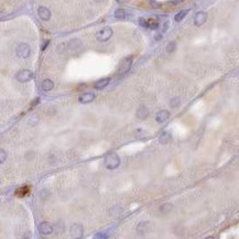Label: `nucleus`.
Returning <instances> with one entry per match:
<instances>
[{"instance_id":"nucleus-1","label":"nucleus","mask_w":239,"mask_h":239,"mask_svg":"<svg viewBox=\"0 0 239 239\" xmlns=\"http://www.w3.org/2000/svg\"><path fill=\"white\" fill-rule=\"evenodd\" d=\"M104 163L105 166L108 169V170H115L119 166L120 164V158L118 157V154L115 153V152H110L108 153L104 159Z\"/></svg>"},{"instance_id":"nucleus-2","label":"nucleus","mask_w":239,"mask_h":239,"mask_svg":"<svg viewBox=\"0 0 239 239\" xmlns=\"http://www.w3.org/2000/svg\"><path fill=\"white\" fill-rule=\"evenodd\" d=\"M113 36V29L110 27H105L96 33V39L100 42L108 41Z\"/></svg>"},{"instance_id":"nucleus-3","label":"nucleus","mask_w":239,"mask_h":239,"mask_svg":"<svg viewBox=\"0 0 239 239\" xmlns=\"http://www.w3.org/2000/svg\"><path fill=\"white\" fill-rule=\"evenodd\" d=\"M31 54V49L27 43H20L17 47V55L21 58H28Z\"/></svg>"},{"instance_id":"nucleus-4","label":"nucleus","mask_w":239,"mask_h":239,"mask_svg":"<svg viewBox=\"0 0 239 239\" xmlns=\"http://www.w3.org/2000/svg\"><path fill=\"white\" fill-rule=\"evenodd\" d=\"M16 78L20 83H27L33 78V72L30 71V69H22V71L17 73Z\"/></svg>"},{"instance_id":"nucleus-5","label":"nucleus","mask_w":239,"mask_h":239,"mask_svg":"<svg viewBox=\"0 0 239 239\" xmlns=\"http://www.w3.org/2000/svg\"><path fill=\"white\" fill-rule=\"evenodd\" d=\"M131 64H132V56L125 58L124 60L120 62V64H119L118 72L120 73V74H125L126 72L129 71V69L131 67Z\"/></svg>"},{"instance_id":"nucleus-6","label":"nucleus","mask_w":239,"mask_h":239,"mask_svg":"<svg viewBox=\"0 0 239 239\" xmlns=\"http://www.w3.org/2000/svg\"><path fill=\"white\" fill-rule=\"evenodd\" d=\"M69 234L73 238H80L84 234V227L80 224H74L69 229Z\"/></svg>"},{"instance_id":"nucleus-7","label":"nucleus","mask_w":239,"mask_h":239,"mask_svg":"<svg viewBox=\"0 0 239 239\" xmlns=\"http://www.w3.org/2000/svg\"><path fill=\"white\" fill-rule=\"evenodd\" d=\"M206 20H207L206 12H203V11L197 12V13L195 14V17H194V24H195L196 27H201V25H203L204 23L206 22Z\"/></svg>"},{"instance_id":"nucleus-8","label":"nucleus","mask_w":239,"mask_h":239,"mask_svg":"<svg viewBox=\"0 0 239 239\" xmlns=\"http://www.w3.org/2000/svg\"><path fill=\"white\" fill-rule=\"evenodd\" d=\"M39 231L42 235H50L53 233V226L49 222H43L39 225Z\"/></svg>"},{"instance_id":"nucleus-9","label":"nucleus","mask_w":239,"mask_h":239,"mask_svg":"<svg viewBox=\"0 0 239 239\" xmlns=\"http://www.w3.org/2000/svg\"><path fill=\"white\" fill-rule=\"evenodd\" d=\"M38 14L42 20H44V21H47V20H50V18H51V11L49 10V8L44 7V6L39 7Z\"/></svg>"},{"instance_id":"nucleus-10","label":"nucleus","mask_w":239,"mask_h":239,"mask_svg":"<svg viewBox=\"0 0 239 239\" xmlns=\"http://www.w3.org/2000/svg\"><path fill=\"white\" fill-rule=\"evenodd\" d=\"M169 117H170V113H169L168 110H160L159 113L155 115V120L159 124H162V122L168 120Z\"/></svg>"},{"instance_id":"nucleus-11","label":"nucleus","mask_w":239,"mask_h":239,"mask_svg":"<svg viewBox=\"0 0 239 239\" xmlns=\"http://www.w3.org/2000/svg\"><path fill=\"white\" fill-rule=\"evenodd\" d=\"M94 99H95V94L93 93H85L80 95L78 100H80L82 104H88V103L93 102Z\"/></svg>"},{"instance_id":"nucleus-12","label":"nucleus","mask_w":239,"mask_h":239,"mask_svg":"<svg viewBox=\"0 0 239 239\" xmlns=\"http://www.w3.org/2000/svg\"><path fill=\"white\" fill-rule=\"evenodd\" d=\"M171 140H172V136H171L170 132H168V131L161 132V135H160V137H159V142L161 143V144H168Z\"/></svg>"},{"instance_id":"nucleus-13","label":"nucleus","mask_w":239,"mask_h":239,"mask_svg":"<svg viewBox=\"0 0 239 239\" xmlns=\"http://www.w3.org/2000/svg\"><path fill=\"white\" fill-rule=\"evenodd\" d=\"M148 116H149V110H148V108L144 107V106H141V107L137 110V117L139 119H141V120L146 119Z\"/></svg>"},{"instance_id":"nucleus-14","label":"nucleus","mask_w":239,"mask_h":239,"mask_svg":"<svg viewBox=\"0 0 239 239\" xmlns=\"http://www.w3.org/2000/svg\"><path fill=\"white\" fill-rule=\"evenodd\" d=\"M41 87L44 91H52L53 87H54V83H53L51 80H44L43 82H42Z\"/></svg>"},{"instance_id":"nucleus-15","label":"nucleus","mask_w":239,"mask_h":239,"mask_svg":"<svg viewBox=\"0 0 239 239\" xmlns=\"http://www.w3.org/2000/svg\"><path fill=\"white\" fill-rule=\"evenodd\" d=\"M110 83V78H103V80H98V82L95 84V88L96 89H104L105 87H107L108 84Z\"/></svg>"},{"instance_id":"nucleus-16","label":"nucleus","mask_w":239,"mask_h":239,"mask_svg":"<svg viewBox=\"0 0 239 239\" xmlns=\"http://www.w3.org/2000/svg\"><path fill=\"white\" fill-rule=\"evenodd\" d=\"M80 45H82V43H80V41L78 39H73V40H71L69 43V49L72 50V51H74V50L80 49Z\"/></svg>"},{"instance_id":"nucleus-17","label":"nucleus","mask_w":239,"mask_h":239,"mask_svg":"<svg viewBox=\"0 0 239 239\" xmlns=\"http://www.w3.org/2000/svg\"><path fill=\"white\" fill-rule=\"evenodd\" d=\"M115 18L116 19H119V20H122L126 18V10L122 8H119L115 11Z\"/></svg>"},{"instance_id":"nucleus-18","label":"nucleus","mask_w":239,"mask_h":239,"mask_svg":"<svg viewBox=\"0 0 239 239\" xmlns=\"http://www.w3.org/2000/svg\"><path fill=\"white\" fill-rule=\"evenodd\" d=\"M148 21V28L150 29H158L159 28V21L154 18H150V19H147Z\"/></svg>"},{"instance_id":"nucleus-19","label":"nucleus","mask_w":239,"mask_h":239,"mask_svg":"<svg viewBox=\"0 0 239 239\" xmlns=\"http://www.w3.org/2000/svg\"><path fill=\"white\" fill-rule=\"evenodd\" d=\"M148 225L149 224L148 223H144V222H142V223H140L139 225H138V228H137V230H138V233H140L141 235H143V234H146L147 233V230H148Z\"/></svg>"},{"instance_id":"nucleus-20","label":"nucleus","mask_w":239,"mask_h":239,"mask_svg":"<svg viewBox=\"0 0 239 239\" xmlns=\"http://www.w3.org/2000/svg\"><path fill=\"white\" fill-rule=\"evenodd\" d=\"M187 12H189V10H187V9H184V10H181V11H180V12H179V13H177V14H176V16H175V18H174V19H175V21H176V22L182 21V20H183V19H184V18H185V16H186V14H187Z\"/></svg>"},{"instance_id":"nucleus-21","label":"nucleus","mask_w":239,"mask_h":239,"mask_svg":"<svg viewBox=\"0 0 239 239\" xmlns=\"http://www.w3.org/2000/svg\"><path fill=\"white\" fill-rule=\"evenodd\" d=\"M175 49H176V42H174V41L170 42V43L166 45V51H168L169 53L174 52V51H175Z\"/></svg>"},{"instance_id":"nucleus-22","label":"nucleus","mask_w":239,"mask_h":239,"mask_svg":"<svg viewBox=\"0 0 239 239\" xmlns=\"http://www.w3.org/2000/svg\"><path fill=\"white\" fill-rule=\"evenodd\" d=\"M181 104V99L179 98V97H175V98L173 99H171V107L172 108H176V107H179V105Z\"/></svg>"},{"instance_id":"nucleus-23","label":"nucleus","mask_w":239,"mask_h":239,"mask_svg":"<svg viewBox=\"0 0 239 239\" xmlns=\"http://www.w3.org/2000/svg\"><path fill=\"white\" fill-rule=\"evenodd\" d=\"M29 193V187H21V189H19V190L17 191V195H19V196H23L25 195V194H28Z\"/></svg>"},{"instance_id":"nucleus-24","label":"nucleus","mask_w":239,"mask_h":239,"mask_svg":"<svg viewBox=\"0 0 239 239\" xmlns=\"http://www.w3.org/2000/svg\"><path fill=\"white\" fill-rule=\"evenodd\" d=\"M6 159H7V152L3 149H0V164L5 162Z\"/></svg>"},{"instance_id":"nucleus-25","label":"nucleus","mask_w":239,"mask_h":239,"mask_svg":"<svg viewBox=\"0 0 239 239\" xmlns=\"http://www.w3.org/2000/svg\"><path fill=\"white\" fill-rule=\"evenodd\" d=\"M139 24L143 28H148V21L144 18H139Z\"/></svg>"},{"instance_id":"nucleus-26","label":"nucleus","mask_w":239,"mask_h":239,"mask_svg":"<svg viewBox=\"0 0 239 239\" xmlns=\"http://www.w3.org/2000/svg\"><path fill=\"white\" fill-rule=\"evenodd\" d=\"M25 158H27L28 160H32L33 158H34V152H28Z\"/></svg>"},{"instance_id":"nucleus-27","label":"nucleus","mask_w":239,"mask_h":239,"mask_svg":"<svg viewBox=\"0 0 239 239\" xmlns=\"http://www.w3.org/2000/svg\"><path fill=\"white\" fill-rule=\"evenodd\" d=\"M117 1H118V2H120V3H125V2H127L128 0H117Z\"/></svg>"}]
</instances>
